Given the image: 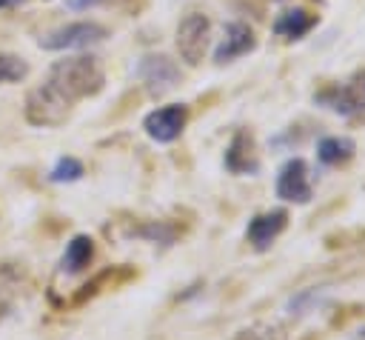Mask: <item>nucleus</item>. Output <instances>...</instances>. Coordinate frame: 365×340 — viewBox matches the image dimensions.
Segmentation results:
<instances>
[{"label":"nucleus","mask_w":365,"mask_h":340,"mask_svg":"<svg viewBox=\"0 0 365 340\" xmlns=\"http://www.w3.org/2000/svg\"><path fill=\"white\" fill-rule=\"evenodd\" d=\"M48 83L63 94L68 97L71 103L83 100V97H94L103 91V83H106V74H103V66L97 57L91 54H77V57H66V60H57L48 71Z\"/></svg>","instance_id":"f257e3e1"},{"label":"nucleus","mask_w":365,"mask_h":340,"mask_svg":"<svg viewBox=\"0 0 365 340\" xmlns=\"http://www.w3.org/2000/svg\"><path fill=\"white\" fill-rule=\"evenodd\" d=\"M71 100L63 97L48 80L29 91L26 97V120L31 126H63L71 114Z\"/></svg>","instance_id":"f03ea898"},{"label":"nucleus","mask_w":365,"mask_h":340,"mask_svg":"<svg viewBox=\"0 0 365 340\" xmlns=\"http://www.w3.org/2000/svg\"><path fill=\"white\" fill-rule=\"evenodd\" d=\"M208 17L200 14V11H191L180 20L177 26V51L180 57L188 63V66H197L202 57H205V49H208Z\"/></svg>","instance_id":"7ed1b4c3"},{"label":"nucleus","mask_w":365,"mask_h":340,"mask_svg":"<svg viewBox=\"0 0 365 340\" xmlns=\"http://www.w3.org/2000/svg\"><path fill=\"white\" fill-rule=\"evenodd\" d=\"M100 40H106V29L100 23L80 20V23H68L63 29H54L46 37H40V46L48 51H63V49H88Z\"/></svg>","instance_id":"20e7f679"},{"label":"nucleus","mask_w":365,"mask_h":340,"mask_svg":"<svg viewBox=\"0 0 365 340\" xmlns=\"http://www.w3.org/2000/svg\"><path fill=\"white\" fill-rule=\"evenodd\" d=\"M274 191L279 200H288V203H311L314 197V189H311V180H308V163L302 157H291L279 166L277 171V183H274Z\"/></svg>","instance_id":"39448f33"},{"label":"nucleus","mask_w":365,"mask_h":340,"mask_svg":"<svg viewBox=\"0 0 365 340\" xmlns=\"http://www.w3.org/2000/svg\"><path fill=\"white\" fill-rule=\"evenodd\" d=\"M317 100L325 103L328 109L339 111V114L365 111V71H356L348 80H342L336 86H328L325 91L317 94Z\"/></svg>","instance_id":"423d86ee"},{"label":"nucleus","mask_w":365,"mask_h":340,"mask_svg":"<svg viewBox=\"0 0 365 340\" xmlns=\"http://www.w3.org/2000/svg\"><path fill=\"white\" fill-rule=\"evenodd\" d=\"M137 74L145 83L151 97H163L165 91H171L180 83V69L165 54H145L140 60V66H137Z\"/></svg>","instance_id":"0eeeda50"},{"label":"nucleus","mask_w":365,"mask_h":340,"mask_svg":"<svg viewBox=\"0 0 365 340\" xmlns=\"http://www.w3.org/2000/svg\"><path fill=\"white\" fill-rule=\"evenodd\" d=\"M185 123H188V106L174 103V106H163V109H154L151 114H145L143 129L157 143H174L182 134Z\"/></svg>","instance_id":"6e6552de"},{"label":"nucleus","mask_w":365,"mask_h":340,"mask_svg":"<svg viewBox=\"0 0 365 340\" xmlns=\"http://www.w3.org/2000/svg\"><path fill=\"white\" fill-rule=\"evenodd\" d=\"M288 226V211L285 209H268V211H259L248 220V229H245V240L254 251H268L274 246V240L285 231Z\"/></svg>","instance_id":"1a4fd4ad"},{"label":"nucleus","mask_w":365,"mask_h":340,"mask_svg":"<svg viewBox=\"0 0 365 340\" xmlns=\"http://www.w3.org/2000/svg\"><path fill=\"white\" fill-rule=\"evenodd\" d=\"M225 169L231 174H257L259 171V157H257V143H254V134L248 129H240L234 131L228 149H225V157H222Z\"/></svg>","instance_id":"9d476101"},{"label":"nucleus","mask_w":365,"mask_h":340,"mask_svg":"<svg viewBox=\"0 0 365 340\" xmlns=\"http://www.w3.org/2000/svg\"><path fill=\"white\" fill-rule=\"evenodd\" d=\"M254 49H257L254 31L245 23H228L225 34H222V43L214 51V60L217 63H231V60H237V57H242V54H248Z\"/></svg>","instance_id":"9b49d317"},{"label":"nucleus","mask_w":365,"mask_h":340,"mask_svg":"<svg viewBox=\"0 0 365 340\" xmlns=\"http://www.w3.org/2000/svg\"><path fill=\"white\" fill-rule=\"evenodd\" d=\"M134 277H137V269H134V266H111V269H103L91 283L80 286V291L71 297V306H83L86 300L97 297L100 291L117 289V286H123V283H128V280H134Z\"/></svg>","instance_id":"f8f14e48"},{"label":"nucleus","mask_w":365,"mask_h":340,"mask_svg":"<svg viewBox=\"0 0 365 340\" xmlns=\"http://www.w3.org/2000/svg\"><path fill=\"white\" fill-rule=\"evenodd\" d=\"M182 226L174 223V220H140L128 229V234L134 237H143V240H151V243H163V246H171L177 237H182Z\"/></svg>","instance_id":"ddd939ff"},{"label":"nucleus","mask_w":365,"mask_h":340,"mask_svg":"<svg viewBox=\"0 0 365 340\" xmlns=\"http://www.w3.org/2000/svg\"><path fill=\"white\" fill-rule=\"evenodd\" d=\"M91 257H94V240L88 234H74L66 246V254H63L60 266H63V271L77 274L91 263Z\"/></svg>","instance_id":"4468645a"},{"label":"nucleus","mask_w":365,"mask_h":340,"mask_svg":"<svg viewBox=\"0 0 365 340\" xmlns=\"http://www.w3.org/2000/svg\"><path fill=\"white\" fill-rule=\"evenodd\" d=\"M356 154V146L351 137H322L317 146V157L322 166H345Z\"/></svg>","instance_id":"2eb2a0df"},{"label":"nucleus","mask_w":365,"mask_h":340,"mask_svg":"<svg viewBox=\"0 0 365 340\" xmlns=\"http://www.w3.org/2000/svg\"><path fill=\"white\" fill-rule=\"evenodd\" d=\"M314 23H317L314 14H308L305 9H294V11H285V14L277 17L274 31H277L279 37H285V40H297V37L308 34V31L314 29Z\"/></svg>","instance_id":"dca6fc26"},{"label":"nucleus","mask_w":365,"mask_h":340,"mask_svg":"<svg viewBox=\"0 0 365 340\" xmlns=\"http://www.w3.org/2000/svg\"><path fill=\"white\" fill-rule=\"evenodd\" d=\"M29 286V271L23 263H0V294H11Z\"/></svg>","instance_id":"f3484780"},{"label":"nucleus","mask_w":365,"mask_h":340,"mask_svg":"<svg viewBox=\"0 0 365 340\" xmlns=\"http://www.w3.org/2000/svg\"><path fill=\"white\" fill-rule=\"evenodd\" d=\"M86 174V169H83V163L77 160V157H60L57 163H54V169L48 171V180L51 183H74V180H80Z\"/></svg>","instance_id":"a211bd4d"},{"label":"nucleus","mask_w":365,"mask_h":340,"mask_svg":"<svg viewBox=\"0 0 365 340\" xmlns=\"http://www.w3.org/2000/svg\"><path fill=\"white\" fill-rule=\"evenodd\" d=\"M29 74V63L17 54H0V83H20Z\"/></svg>","instance_id":"6ab92c4d"},{"label":"nucleus","mask_w":365,"mask_h":340,"mask_svg":"<svg viewBox=\"0 0 365 340\" xmlns=\"http://www.w3.org/2000/svg\"><path fill=\"white\" fill-rule=\"evenodd\" d=\"M234 340H285V331L279 326H254V329H242Z\"/></svg>","instance_id":"aec40b11"},{"label":"nucleus","mask_w":365,"mask_h":340,"mask_svg":"<svg viewBox=\"0 0 365 340\" xmlns=\"http://www.w3.org/2000/svg\"><path fill=\"white\" fill-rule=\"evenodd\" d=\"M351 243H365V229H354V231H334L325 237V249H342Z\"/></svg>","instance_id":"412c9836"},{"label":"nucleus","mask_w":365,"mask_h":340,"mask_svg":"<svg viewBox=\"0 0 365 340\" xmlns=\"http://www.w3.org/2000/svg\"><path fill=\"white\" fill-rule=\"evenodd\" d=\"M365 314V306L362 303H348V306H342V314L336 311L334 317H331V329H342L351 317H362Z\"/></svg>","instance_id":"4be33fe9"},{"label":"nucleus","mask_w":365,"mask_h":340,"mask_svg":"<svg viewBox=\"0 0 365 340\" xmlns=\"http://www.w3.org/2000/svg\"><path fill=\"white\" fill-rule=\"evenodd\" d=\"M66 3H68V9H77V11H80V9H88V6H97L100 0H66Z\"/></svg>","instance_id":"5701e85b"},{"label":"nucleus","mask_w":365,"mask_h":340,"mask_svg":"<svg viewBox=\"0 0 365 340\" xmlns=\"http://www.w3.org/2000/svg\"><path fill=\"white\" fill-rule=\"evenodd\" d=\"M17 3H23V0H0V9H11V6H17Z\"/></svg>","instance_id":"b1692460"},{"label":"nucleus","mask_w":365,"mask_h":340,"mask_svg":"<svg viewBox=\"0 0 365 340\" xmlns=\"http://www.w3.org/2000/svg\"><path fill=\"white\" fill-rule=\"evenodd\" d=\"M351 340H365V329H359V331H356V334H354Z\"/></svg>","instance_id":"393cba45"}]
</instances>
